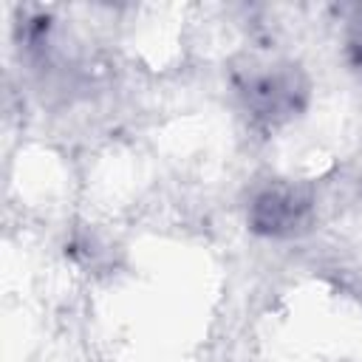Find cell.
Instances as JSON below:
<instances>
[{
  "instance_id": "cell-1",
  "label": "cell",
  "mask_w": 362,
  "mask_h": 362,
  "mask_svg": "<svg viewBox=\"0 0 362 362\" xmlns=\"http://www.w3.org/2000/svg\"><path fill=\"white\" fill-rule=\"evenodd\" d=\"M311 215V195L303 187L291 184H274L266 187L249 209V223L260 235L272 238H288L305 229Z\"/></svg>"
},
{
  "instance_id": "cell-2",
  "label": "cell",
  "mask_w": 362,
  "mask_h": 362,
  "mask_svg": "<svg viewBox=\"0 0 362 362\" xmlns=\"http://www.w3.org/2000/svg\"><path fill=\"white\" fill-rule=\"evenodd\" d=\"M303 96H305V85L300 82L297 71H291V68L255 76L246 85L249 110L266 122H280V119H288L291 113H297L303 105Z\"/></svg>"
}]
</instances>
